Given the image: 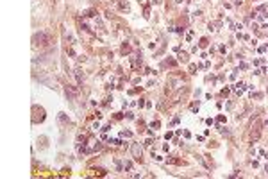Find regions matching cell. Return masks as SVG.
<instances>
[{"label":"cell","instance_id":"cell-4","mask_svg":"<svg viewBox=\"0 0 268 179\" xmlns=\"http://www.w3.org/2000/svg\"><path fill=\"white\" fill-rule=\"evenodd\" d=\"M75 72H77V79H79V82H80V81L84 79V74H80V68H77Z\"/></svg>","mask_w":268,"mask_h":179},{"label":"cell","instance_id":"cell-5","mask_svg":"<svg viewBox=\"0 0 268 179\" xmlns=\"http://www.w3.org/2000/svg\"><path fill=\"white\" fill-rule=\"evenodd\" d=\"M179 58H181V59H182V61H188V56H186V54H184V52H182V54H181V56H179Z\"/></svg>","mask_w":268,"mask_h":179},{"label":"cell","instance_id":"cell-2","mask_svg":"<svg viewBox=\"0 0 268 179\" xmlns=\"http://www.w3.org/2000/svg\"><path fill=\"white\" fill-rule=\"evenodd\" d=\"M132 152H134V158H136V159L141 158V149H139L138 145H132Z\"/></svg>","mask_w":268,"mask_h":179},{"label":"cell","instance_id":"cell-1","mask_svg":"<svg viewBox=\"0 0 268 179\" xmlns=\"http://www.w3.org/2000/svg\"><path fill=\"white\" fill-rule=\"evenodd\" d=\"M32 43H34V47H48L52 43V34L50 32H45V31L36 32L32 36Z\"/></svg>","mask_w":268,"mask_h":179},{"label":"cell","instance_id":"cell-3","mask_svg":"<svg viewBox=\"0 0 268 179\" xmlns=\"http://www.w3.org/2000/svg\"><path fill=\"white\" fill-rule=\"evenodd\" d=\"M66 95H70L72 99H75V97H77V91L72 88V86H66Z\"/></svg>","mask_w":268,"mask_h":179}]
</instances>
